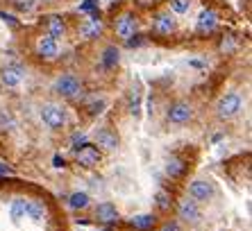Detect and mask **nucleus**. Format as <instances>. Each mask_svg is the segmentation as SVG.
Segmentation results:
<instances>
[{"label":"nucleus","mask_w":252,"mask_h":231,"mask_svg":"<svg viewBox=\"0 0 252 231\" xmlns=\"http://www.w3.org/2000/svg\"><path fill=\"white\" fill-rule=\"evenodd\" d=\"M55 93H59L64 100H80L84 95V84L82 80L73 73H64L55 82Z\"/></svg>","instance_id":"f257e3e1"},{"label":"nucleus","mask_w":252,"mask_h":231,"mask_svg":"<svg viewBox=\"0 0 252 231\" xmlns=\"http://www.w3.org/2000/svg\"><path fill=\"white\" fill-rule=\"evenodd\" d=\"M241 111H243V95L239 91L225 93L216 104V116L220 120H234Z\"/></svg>","instance_id":"f03ea898"},{"label":"nucleus","mask_w":252,"mask_h":231,"mask_svg":"<svg viewBox=\"0 0 252 231\" xmlns=\"http://www.w3.org/2000/svg\"><path fill=\"white\" fill-rule=\"evenodd\" d=\"M39 116H41V120L46 127L50 129H64L66 122H68V118H66V109L62 107V104H55V102H46L41 107V111H39Z\"/></svg>","instance_id":"7ed1b4c3"},{"label":"nucleus","mask_w":252,"mask_h":231,"mask_svg":"<svg viewBox=\"0 0 252 231\" xmlns=\"http://www.w3.org/2000/svg\"><path fill=\"white\" fill-rule=\"evenodd\" d=\"M216 195V186L211 184L209 179H193L189 184V197L193 202H211Z\"/></svg>","instance_id":"20e7f679"},{"label":"nucleus","mask_w":252,"mask_h":231,"mask_svg":"<svg viewBox=\"0 0 252 231\" xmlns=\"http://www.w3.org/2000/svg\"><path fill=\"white\" fill-rule=\"evenodd\" d=\"M25 77H28V73L21 64H7L0 70V84L5 88H18L25 82Z\"/></svg>","instance_id":"39448f33"},{"label":"nucleus","mask_w":252,"mask_h":231,"mask_svg":"<svg viewBox=\"0 0 252 231\" xmlns=\"http://www.w3.org/2000/svg\"><path fill=\"white\" fill-rule=\"evenodd\" d=\"M100 150L94 143H82L75 147V163L82 168H95L100 161Z\"/></svg>","instance_id":"423d86ee"},{"label":"nucleus","mask_w":252,"mask_h":231,"mask_svg":"<svg viewBox=\"0 0 252 231\" xmlns=\"http://www.w3.org/2000/svg\"><path fill=\"white\" fill-rule=\"evenodd\" d=\"M94 139H95V147H98V150H105V152H114V150H118V145H121V139H118L116 129H112V127L95 129Z\"/></svg>","instance_id":"0eeeda50"},{"label":"nucleus","mask_w":252,"mask_h":231,"mask_svg":"<svg viewBox=\"0 0 252 231\" xmlns=\"http://www.w3.org/2000/svg\"><path fill=\"white\" fill-rule=\"evenodd\" d=\"M166 118H168V122H173V125H184V122H189L193 118V107L189 102H184V100H177V102H173L168 107Z\"/></svg>","instance_id":"6e6552de"},{"label":"nucleus","mask_w":252,"mask_h":231,"mask_svg":"<svg viewBox=\"0 0 252 231\" xmlns=\"http://www.w3.org/2000/svg\"><path fill=\"white\" fill-rule=\"evenodd\" d=\"M59 55V43L50 34H41L36 39V57L43 61H55Z\"/></svg>","instance_id":"1a4fd4ad"},{"label":"nucleus","mask_w":252,"mask_h":231,"mask_svg":"<svg viewBox=\"0 0 252 231\" xmlns=\"http://www.w3.org/2000/svg\"><path fill=\"white\" fill-rule=\"evenodd\" d=\"M114 32H116L118 39L129 41L132 36H134V32H136V16L134 14H129V12L121 14V16L114 21Z\"/></svg>","instance_id":"9d476101"},{"label":"nucleus","mask_w":252,"mask_h":231,"mask_svg":"<svg viewBox=\"0 0 252 231\" xmlns=\"http://www.w3.org/2000/svg\"><path fill=\"white\" fill-rule=\"evenodd\" d=\"M153 28H155V32H157V34L168 36V34H173V32L177 29V21H175V16H173L170 12H161V14H157V16H155Z\"/></svg>","instance_id":"9b49d317"},{"label":"nucleus","mask_w":252,"mask_h":231,"mask_svg":"<svg viewBox=\"0 0 252 231\" xmlns=\"http://www.w3.org/2000/svg\"><path fill=\"white\" fill-rule=\"evenodd\" d=\"M95 220L100 225H116L121 220V213H118V208L112 202H102L95 206Z\"/></svg>","instance_id":"f8f14e48"},{"label":"nucleus","mask_w":252,"mask_h":231,"mask_svg":"<svg viewBox=\"0 0 252 231\" xmlns=\"http://www.w3.org/2000/svg\"><path fill=\"white\" fill-rule=\"evenodd\" d=\"M180 220H184V222H189V225H198L200 218H202V211H200V204L193 202L191 197H189L187 202L180 204Z\"/></svg>","instance_id":"ddd939ff"},{"label":"nucleus","mask_w":252,"mask_h":231,"mask_svg":"<svg viewBox=\"0 0 252 231\" xmlns=\"http://www.w3.org/2000/svg\"><path fill=\"white\" fill-rule=\"evenodd\" d=\"M164 168H166V174H168L170 179H182L184 174H187V170H189L187 161H184L182 156H175V154L166 159Z\"/></svg>","instance_id":"4468645a"},{"label":"nucleus","mask_w":252,"mask_h":231,"mask_svg":"<svg viewBox=\"0 0 252 231\" xmlns=\"http://www.w3.org/2000/svg\"><path fill=\"white\" fill-rule=\"evenodd\" d=\"M43 23H46V34H50L53 39H62V36L66 34V23L59 14H50V16H46L43 18Z\"/></svg>","instance_id":"2eb2a0df"},{"label":"nucleus","mask_w":252,"mask_h":231,"mask_svg":"<svg viewBox=\"0 0 252 231\" xmlns=\"http://www.w3.org/2000/svg\"><path fill=\"white\" fill-rule=\"evenodd\" d=\"M218 25V14L214 12V9H202V12L198 14V21H195V28H198V32H202V34H207V32H211V29Z\"/></svg>","instance_id":"dca6fc26"},{"label":"nucleus","mask_w":252,"mask_h":231,"mask_svg":"<svg viewBox=\"0 0 252 231\" xmlns=\"http://www.w3.org/2000/svg\"><path fill=\"white\" fill-rule=\"evenodd\" d=\"M46 213H48V208L43 202H39V200H28V204H25V218H30L32 222H43Z\"/></svg>","instance_id":"f3484780"},{"label":"nucleus","mask_w":252,"mask_h":231,"mask_svg":"<svg viewBox=\"0 0 252 231\" xmlns=\"http://www.w3.org/2000/svg\"><path fill=\"white\" fill-rule=\"evenodd\" d=\"M102 34V21L95 16H91L89 21H84L82 25H80V36L82 39H98V36Z\"/></svg>","instance_id":"a211bd4d"},{"label":"nucleus","mask_w":252,"mask_h":231,"mask_svg":"<svg viewBox=\"0 0 252 231\" xmlns=\"http://www.w3.org/2000/svg\"><path fill=\"white\" fill-rule=\"evenodd\" d=\"M129 225L139 231H153L155 227H157V218L150 213H141V215H134V218L129 220Z\"/></svg>","instance_id":"6ab92c4d"},{"label":"nucleus","mask_w":252,"mask_h":231,"mask_svg":"<svg viewBox=\"0 0 252 231\" xmlns=\"http://www.w3.org/2000/svg\"><path fill=\"white\" fill-rule=\"evenodd\" d=\"M100 61H102V66H105V68H116L118 66V61H121V50H118L116 46H109V48H105V50H102V59H100Z\"/></svg>","instance_id":"aec40b11"},{"label":"nucleus","mask_w":252,"mask_h":231,"mask_svg":"<svg viewBox=\"0 0 252 231\" xmlns=\"http://www.w3.org/2000/svg\"><path fill=\"white\" fill-rule=\"evenodd\" d=\"M68 204H70V208H75V211H84V208H89V204H91V197H89L87 193H73V195L68 197Z\"/></svg>","instance_id":"412c9836"},{"label":"nucleus","mask_w":252,"mask_h":231,"mask_svg":"<svg viewBox=\"0 0 252 231\" xmlns=\"http://www.w3.org/2000/svg\"><path fill=\"white\" fill-rule=\"evenodd\" d=\"M25 204H28V200L18 197V200H14L12 202V206H9V215H12V220L16 222V225L25 218Z\"/></svg>","instance_id":"4be33fe9"},{"label":"nucleus","mask_w":252,"mask_h":231,"mask_svg":"<svg viewBox=\"0 0 252 231\" xmlns=\"http://www.w3.org/2000/svg\"><path fill=\"white\" fill-rule=\"evenodd\" d=\"M155 204H157L159 211H170V206H173L170 193H166V191H161V188H159V191L155 193Z\"/></svg>","instance_id":"5701e85b"},{"label":"nucleus","mask_w":252,"mask_h":231,"mask_svg":"<svg viewBox=\"0 0 252 231\" xmlns=\"http://www.w3.org/2000/svg\"><path fill=\"white\" fill-rule=\"evenodd\" d=\"M191 5H193V0H170V14L173 16H180V14H189V9H191Z\"/></svg>","instance_id":"b1692460"},{"label":"nucleus","mask_w":252,"mask_h":231,"mask_svg":"<svg viewBox=\"0 0 252 231\" xmlns=\"http://www.w3.org/2000/svg\"><path fill=\"white\" fill-rule=\"evenodd\" d=\"M236 46H239L236 36L234 34H227L223 41H220V52H225V55H232V52L236 50Z\"/></svg>","instance_id":"393cba45"},{"label":"nucleus","mask_w":252,"mask_h":231,"mask_svg":"<svg viewBox=\"0 0 252 231\" xmlns=\"http://www.w3.org/2000/svg\"><path fill=\"white\" fill-rule=\"evenodd\" d=\"M0 127H2V129H7V127L14 129V127H16V120H14V116L9 114V111H7V114H5V111H0Z\"/></svg>","instance_id":"a878e982"},{"label":"nucleus","mask_w":252,"mask_h":231,"mask_svg":"<svg viewBox=\"0 0 252 231\" xmlns=\"http://www.w3.org/2000/svg\"><path fill=\"white\" fill-rule=\"evenodd\" d=\"M16 7L23 9V12H32L36 7V0H16Z\"/></svg>","instance_id":"bb28decb"},{"label":"nucleus","mask_w":252,"mask_h":231,"mask_svg":"<svg viewBox=\"0 0 252 231\" xmlns=\"http://www.w3.org/2000/svg\"><path fill=\"white\" fill-rule=\"evenodd\" d=\"M161 231H180V225H177V222H168V225H164Z\"/></svg>","instance_id":"cd10ccee"},{"label":"nucleus","mask_w":252,"mask_h":231,"mask_svg":"<svg viewBox=\"0 0 252 231\" xmlns=\"http://www.w3.org/2000/svg\"><path fill=\"white\" fill-rule=\"evenodd\" d=\"M9 173H12V170H9L5 163H0V177H2V174H9Z\"/></svg>","instance_id":"c85d7f7f"},{"label":"nucleus","mask_w":252,"mask_h":231,"mask_svg":"<svg viewBox=\"0 0 252 231\" xmlns=\"http://www.w3.org/2000/svg\"><path fill=\"white\" fill-rule=\"evenodd\" d=\"M55 166L62 168V166H64V159H62V156H55Z\"/></svg>","instance_id":"c756f323"},{"label":"nucleus","mask_w":252,"mask_h":231,"mask_svg":"<svg viewBox=\"0 0 252 231\" xmlns=\"http://www.w3.org/2000/svg\"><path fill=\"white\" fill-rule=\"evenodd\" d=\"M43 2H48V0H43Z\"/></svg>","instance_id":"7c9ffc66"}]
</instances>
